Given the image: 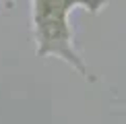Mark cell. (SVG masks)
Returning a JSON list of instances; mask_svg holds the SVG:
<instances>
[{"label": "cell", "instance_id": "6da1fadb", "mask_svg": "<svg viewBox=\"0 0 126 124\" xmlns=\"http://www.w3.org/2000/svg\"><path fill=\"white\" fill-rule=\"evenodd\" d=\"M108 2L110 0H31V25L37 58L56 56L68 62L81 77L89 79L85 62L75 50V35L68 17L75 8H85L87 13L97 15Z\"/></svg>", "mask_w": 126, "mask_h": 124}]
</instances>
